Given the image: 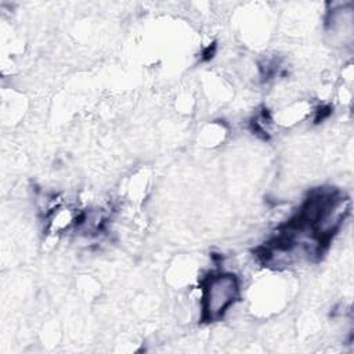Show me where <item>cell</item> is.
Masks as SVG:
<instances>
[{"label":"cell","instance_id":"6da1fadb","mask_svg":"<svg viewBox=\"0 0 354 354\" xmlns=\"http://www.w3.org/2000/svg\"><path fill=\"white\" fill-rule=\"evenodd\" d=\"M242 293L241 279L232 271L210 272L201 283V318L205 322L223 319Z\"/></svg>","mask_w":354,"mask_h":354}]
</instances>
